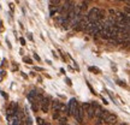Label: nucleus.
<instances>
[{
	"mask_svg": "<svg viewBox=\"0 0 130 125\" xmlns=\"http://www.w3.org/2000/svg\"><path fill=\"white\" fill-rule=\"evenodd\" d=\"M108 114V112L106 110H102L101 113L99 114L98 117H95V125H102L104 124V119H105V117Z\"/></svg>",
	"mask_w": 130,
	"mask_h": 125,
	"instance_id": "5",
	"label": "nucleus"
},
{
	"mask_svg": "<svg viewBox=\"0 0 130 125\" xmlns=\"http://www.w3.org/2000/svg\"><path fill=\"white\" fill-rule=\"evenodd\" d=\"M43 123H45V120L42 118H37V124L39 125H43Z\"/></svg>",
	"mask_w": 130,
	"mask_h": 125,
	"instance_id": "12",
	"label": "nucleus"
},
{
	"mask_svg": "<svg viewBox=\"0 0 130 125\" xmlns=\"http://www.w3.org/2000/svg\"><path fill=\"white\" fill-rule=\"evenodd\" d=\"M4 76H5V71H0V81H3Z\"/></svg>",
	"mask_w": 130,
	"mask_h": 125,
	"instance_id": "14",
	"label": "nucleus"
},
{
	"mask_svg": "<svg viewBox=\"0 0 130 125\" xmlns=\"http://www.w3.org/2000/svg\"><path fill=\"white\" fill-rule=\"evenodd\" d=\"M96 107H98V105L95 103V102L89 103L88 108L86 110V112H87V114H88L89 119H93V118H94V114H95V110H96Z\"/></svg>",
	"mask_w": 130,
	"mask_h": 125,
	"instance_id": "3",
	"label": "nucleus"
},
{
	"mask_svg": "<svg viewBox=\"0 0 130 125\" xmlns=\"http://www.w3.org/2000/svg\"><path fill=\"white\" fill-rule=\"evenodd\" d=\"M19 41H21V43H22V45H25V40H24L23 37H21V39H19Z\"/></svg>",
	"mask_w": 130,
	"mask_h": 125,
	"instance_id": "18",
	"label": "nucleus"
},
{
	"mask_svg": "<svg viewBox=\"0 0 130 125\" xmlns=\"http://www.w3.org/2000/svg\"><path fill=\"white\" fill-rule=\"evenodd\" d=\"M121 1H125V3H129V0H121Z\"/></svg>",
	"mask_w": 130,
	"mask_h": 125,
	"instance_id": "25",
	"label": "nucleus"
},
{
	"mask_svg": "<svg viewBox=\"0 0 130 125\" xmlns=\"http://www.w3.org/2000/svg\"><path fill=\"white\" fill-rule=\"evenodd\" d=\"M76 111H77V101H76V99H71L69 101V103H68V107H66V111L65 112H66L69 116L74 117Z\"/></svg>",
	"mask_w": 130,
	"mask_h": 125,
	"instance_id": "2",
	"label": "nucleus"
},
{
	"mask_svg": "<svg viewBox=\"0 0 130 125\" xmlns=\"http://www.w3.org/2000/svg\"><path fill=\"white\" fill-rule=\"evenodd\" d=\"M24 61H25L27 64H32V60L30 58H24Z\"/></svg>",
	"mask_w": 130,
	"mask_h": 125,
	"instance_id": "13",
	"label": "nucleus"
},
{
	"mask_svg": "<svg viewBox=\"0 0 130 125\" xmlns=\"http://www.w3.org/2000/svg\"><path fill=\"white\" fill-rule=\"evenodd\" d=\"M65 82L68 83V85H72V83H71V81H70V78H65Z\"/></svg>",
	"mask_w": 130,
	"mask_h": 125,
	"instance_id": "16",
	"label": "nucleus"
},
{
	"mask_svg": "<svg viewBox=\"0 0 130 125\" xmlns=\"http://www.w3.org/2000/svg\"><path fill=\"white\" fill-rule=\"evenodd\" d=\"M43 125H51V124H50V123H47V121H45V123H43Z\"/></svg>",
	"mask_w": 130,
	"mask_h": 125,
	"instance_id": "24",
	"label": "nucleus"
},
{
	"mask_svg": "<svg viewBox=\"0 0 130 125\" xmlns=\"http://www.w3.org/2000/svg\"><path fill=\"white\" fill-rule=\"evenodd\" d=\"M36 95H37V93L35 92V90L29 92V94H28V100H29V102H30V103H32V102L36 101Z\"/></svg>",
	"mask_w": 130,
	"mask_h": 125,
	"instance_id": "8",
	"label": "nucleus"
},
{
	"mask_svg": "<svg viewBox=\"0 0 130 125\" xmlns=\"http://www.w3.org/2000/svg\"><path fill=\"white\" fill-rule=\"evenodd\" d=\"M40 105H41L42 112H43V113H47V112L50 111V105H51L50 97H43V99H42V101L40 102Z\"/></svg>",
	"mask_w": 130,
	"mask_h": 125,
	"instance_id": "4",
	"label": "nucleus"
},
{
	"mask_svg": "<svg viewBox=\"0 0 130 125\" xmlns=\"http://www.w3.org/2000/svg\"><path fill=\"white\" fill-rule=\"evenodd\" d=\"M34 58H35V59H36L37 61H40V57L37 56V54H34Z\"/></svg>",
	"mask_w": 130,
	"mask_h": 125,
	"instance_id": "19",
	"label": "nucleus"
},
{
	"mask_svg": "<svg viewBox=\"0 0 130 125\" xmlns=\"http://www.w3.org/2000/svg\"><path fill=\"white\" fill-rule=\"evenodd\" d=\"M89 71H93L94 74H100V72H101L100 69L96 67V66H90V67H89Z\"/></svg>",
	"mask_w": 130,
	"mask_h": 125,
	"instance_id": "10",
	"label": "nucleus"
},
{
	"mask_svg": "<svg viewBox=\"0 0 130 125\" xmlns=\"http://www.w3.org/2000/svg\"><path fill=\"white\" fill-rule=\"evenodd\" d=\"M36 70H37V71H43V69H42V67H36Z\"/></svg>",
	"mask_w": 130,
	"mask_h": 125,
	"instance_id": "23",
	"label": "nucleus"
},
{
	"mask_svg": "<svg viewBox=\"0 0 130 125\" xmlns=\"http://www.w3.org/2000/svg\"><path fill=\"white\" fill-rule=\"evenodd\" d=\"M57 118H59V114H58V112H54L53 113V119H57Z\"/></svg>",
	"mask_w": 130,
	"mask_h": 125,
	"instance_id": "15",
	"label": "nucleus"
},
{
	"mask_svg": "<svg viewBox=\"0 0 130 125\" xmlns=\"http://www.w3.org/2000/svg\"><path fill=\"white\" fill-rule=\"evenodd\" d=\"M87 18L90 23H96V22H100L104 19V12L100 11L99 9L96 7H94L89 11V13L87 14Z\"/></svg>",
	"mask_w": 130,
	"mask_h": 125,
	"instance_id": "1",
	"label": "nucleus"
},
{
	"mask_svg": "<svg viewBox=\"0 0 130 125\" xmlns=\"http://www.w3.org/2000/svg\"><path fill=\"white\" fill-rule=\"evenodd\" d=\"M6 42H7V47H9V48H11V43H10V41H9V40H6Z\"/></svg>",
	"mask_w": 130,
	"mask_h": 125,
	"instance_id": "22",
	"label": "nucleus"
},
{
	"mask_svg": "<svg viewBox=\"0 0 130 125\" xmlns=\"http://www.w3.org/2000/svg\"><path fill=\"white\" fill-rule=\"evenodd\" d=\"M59 125H64V124H59Z\"/></svg>",
	"mask_w": 130,
	"mask_h": 125,
	"instance_id": "27",
	"label": "nucleus"
},
{
	"mask_svg": "<svg viewBox=\"0 0 130 125\" xmlns=\"http://www.w3.org/2000/svg\"><path fill=\"white\" fill-rule=\"evenodd\" d=\"M83 114H84L83 108H82L81 106L77 107V111H76V113L74 114V117L76 118V120L78 121L79 124H82V123H83Z\"/></svg>",
	"mask_w": 130,
	"mask_h": 125,
	"instance_id": "6",
	"label": "nucleus"
},
{
	"mask_svg": "<svg viewBox=\"0 0 130 125\" xmlns=\"http://www.w3.org/2000/svg\"><path fill=\"white\" fill-rule=\"evenodd\" d=\"M28 37L32 41V36H31V34H30V32H28Z\"/></svg>",
	"mask_w": 130,
	"mask_h": 125,
	"instance_id": "21",
	"label": "nucleus"
},
{
	"mask_svg": "<svg viewBox=\"0 0 130 125\" xmlns=\"http://www.w3.org/2000/svg\"><path fill=\"white\" fill-rule=\"evenodd\" d=\"M59 3H60V0H52L51 6H58V5H59Z\"/></svg>",
	"mask_w": 130,
	"mask_h": 125,
	"instance_id": "11",
	"label": "nucleus"
},
{
	"mask_svg": "<svg viewBox=\"0 0 130 125\" xmlns=\"http://www.w3.org/2000/svg\"><path fill=\"white\" fill-rule=\"evenodd\" d=\"M0 93H1V95H3V96H4L5 99H7V96H6V94H5L4 92H1V90H0Z\"/></svg>",
	"mask_w": 130,
	"mask_h": 125,
	"instance_id": "20",
	"label": "nucleus"
},
{
	"mask_svg": "<svg viewBox=\"0 0 130 125\" xmlns=\"http://www.w3.org/2000/svg\"><path fill=\"white\" fill-rule=\"evenodd\" d=\"M117 83L119 85H122V87H125V83H123V81H117Z\"/></svg>",
	"mask_w": 130,
	"mask_h": 125,
	"instance_id": "17",
	"label": "nucleus"
},
{
	"mask_svg": "<svg viewBox=\"0 0 130 125\" xmlns=\"http://www.w3.org/2000/svg\"><path fill=\"white\" fill-rule=\"evenodd\" d=\"M61 102L59 100H53L52 101V111L53 112H58L59 111V107H60Z\"/></svg>",
	"mask_w": 130,
	"mask_h": 125,
	"instance_id": "9",
	"label": "nucleus"
},
{
	"mask_svg": "<svg viewBox=\"0 0 130 125\" xmlns=\"http://www.w3.org/2000/svg\"><path fill=\"white\" fill-rule=\"evenodd\" d=\"M118 125H126L125 123H121V124H118Z\"/></svg>",
	"mask_w": 130,
	"mask_h": 125,
	"instance_id": "26",
	"label": "nucleus"
},
{
	"mask_svg": "<svg viewBox=\"0 0 130 125\" xmlns=\"http://www.w3.org/2000/svg\"><path fill=\"white\" fill-rule=\"evenodd\" d=\"M117 116L116 114H113V113H108L106 117H105V119H104V123H107V124H115L117 121Z\"/></svg>",
	"mask_w": 130,
	"mask_h": 125,
	"instance_id": "7",
	"label": "nucleus"
}]
</instances>
